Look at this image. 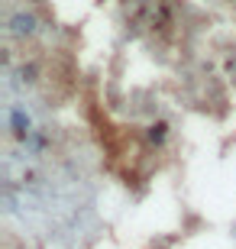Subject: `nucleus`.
Segmentation results:
<instances>
[{
	"label": "nucleus",
	"mask_w": 236,
	"mask_h": 249,
	"mask_svg": "<svg viewBox=\"0 0 236 249\" xmlns=\"http://www.w3.org/2000/svg\"><path fill=\"white\" fill-rule=\"evenodd\" d=\"M39 29V23H36V17L33 13H26V10H19V13H13L10 17V36H33Z\"/></svg>",
	"instance_id": "f03ea898"
},
{
	"label": "nucleus",
	"mask_w": 236,
	"mask_h": 249,
	"mask_svg": "<svg viewBox=\"0 0 236 249\" xmlns=\"http://www.w3.org/2000/svg\"><path fill=\"white\" fill-rule=\"evenodd\" d=\"M165 136H168V126H165L162 120H159V123H149V126H145V139H149L152 146H162Z\"/></svg>",
	"instance_id": "7ed1b4c3"
},
{
	"label": "nucleus",
	"mask_w": 236,
	"mask_h": 249,
	"mask_svg": "<svg viewBox=\"0 0 236 249\" xmlns=\"http://www.w3.org/2000/svg\"><path fill=\"white\" fill-rule=\"evenodd\" d=\"M10 129H13L17 139H29V133H33V117L26 113V107H19V104L10 107Z\"/></svg>",
	"instance_id": "f257e3e1"
}]
</instances>
